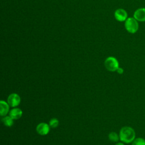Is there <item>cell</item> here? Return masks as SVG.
I'll return each instance as SVG.
<instances>
[{
	"label": "cell",
	"instance_id": "obj_8",
	"mask_svg": "<svg viewBox=\"0 0 145 145\" xmlns=\"http://www.w3.org/2000/svg\"><path fill=\"white\" fill-rule=\"evenodd\" d=\"M9 105L7 102L1 100L0 101V114L2 117H5L8 113Z\"/></svg>",
	"mask_w": 145,
	"mask_h": 145
},
{
	"label": "cell",
	"instance_id": "obj_13",
	"mask_svg": "<svg viewBox=\"0 0 145 145\" xmlns=\"http://www.w3.org/2000/svg\"><path fill=\"white\" fill-rule=\"evenodd\" d=\"M132 145H145V140L142 138H136L133 141Z\"/></svg>",
	"mask_w": 145,
	"mask_h": 145
},
{
	"label": "cell",
	"instance_id": "obj_9",
	"mask_svg": "<svg viewBox=\"0 0 145 145\" xmlns=\"http://www.w3.org/2000/svg\"><path fill=\"white\" fill-rule=\"evenodd\" d=\"M23 114L22 110L18 108H15L11 110L9 113V116L13 119V120H18L19 119Z\"/></svg>",
	"mask_w": 145,
	"mask_h": 145
},
{
	"label": "cell",
	"instance_id": "obj_14",
	"mask_svg": "<svg viewBox=\"0 0 145 145\" xmlns=\"http://www.w3.org/2000/svg\"><path fill=\"white\" fill-rule=\"evenodd\" d=\"M117 72L120 74H122L123 72V69H122L121 67H118L117 70Z\"/></svg>",
	"mask_w": 145,
	"mask_h": 145
},
{
	"label": "cell",
	"instance_id": "obj_15",
	"mask_svg": "<svg viewBox=\"0 0 145 145\" xmlns=\"http://www.w3.org/2000/svg\"><path fill=\"white\" fill-rule=\"evenodd\" d=\"M115 145H124V144L122 143H117Z\"/></svg>",
	"mask_w": 145,
	"mask_h": 145
},
{
	"label": "cell",
	"instance_id": "obj_1",
	"mask_svg": "<svg viewBox=\"0 0 145 145\" xmlns=\"http://www.w3.org/2000/svg\"><path fill=\"white\" fill-rule=\"evenodd\" d=\"M120 139L126 143L132 142L135 137V133L134 129L129 126H124L120 131Z\"/></svg>",
	"mask_w": 145,
	"mask_h": 145
},
{
	"label": "cell",
	"instance_id": "obj_6",
	"mask_svg": "<svg viewBox=\"0 0 145 145\" xmlns=\"http://www.w3.org/2000/svg\"><path fill=\"white\" fill-rule=\"evenodd\" d=\"M114 16L117 20L119 22H123L127 19V14L125 10L122 8H118L114 12Z\"/></svg>",
	"mask_w": 145,
	"mask_h": 145
},
{
	"label": "cell",
	"instance_id": "obj_7",
	"mask_svg": "<svg viewBox=\"0 0 145 145\" xmlns=\"http://www.w3.org/2000/svg\"><path fill=\"white\" fill-rule=\"evenodd\" d=\"M134 18L138 22H145V8H139L135 10Z\"/></svg>",
	"mask_w": 145,
	"mask_h": 145
},
{
	"label": "cell",
	"instance_id": "obj_2",
	"mask_svg": "<svg viewBox=\"0 0 145 145\" xmlns=\"http://www.w3.org/2000/svg\"><path fill=\"white\" fill-rule=\"evenodd\" d=\"M125 27L129 33H135L138 30L139 24L134 18H129L125 20Z\"/></svg>",
	"mask_w": 145,
	"mask_h": 145
},
{
	"label": "cell",
	"instance_id": "obj_12",
	"mask_svg": "<svg viewBox=\"0 0 145 145\" xmlns=\"http://www.w3.org/2000/svg\"><path fill=\"white\" fill-rule=\"evenodd\" d=\"M58 125H59V121L56 118H52L49 122V125L52 128H56L58 126Z\"/></svg>",
	"mask_w": 145,
	"mask_h": 145
},
{
	"label": "cell",
	"instance_id": "obj_4",
	"mask_svg": "<svg viewBox=\"0 0 145 145\" xmlns=\"http://www.w3.org/2000/svg\"><path fill=\"white\" fill-rule=\"evenodd\" d=\"M20 100L21 99L19 95L15 93H12L8 96L7 103L11 107H16L19 105Z\"/></svg>",
	"mask_w": 145,
	"mask_h": 145
},
{
	"label": "cell",
	"instance_id": "obj_11",
	"mask_svg": "<svg viewBox=\"0 0 145 145\" xmlns=\"http://www.w3.org/2000/svg\"><path fill=\"white\" fill-rule=\"evenodd\" d=\"M108 138H109V139L110 141L114 142H117L120 139V137L118 136V135L116 132L110 133L108 135Z\"/></svg>",
	"mask_w": 145,
	"mask_h": 145
},
{
	"label": "cell",
	"instance_id": "obj_5",
	"mask_svg": "<svg viewBox=\"0 0 145 145\" xmlns=\"http://www.w3.org/2000/svg\"><path fill=\"white\" fill-rule=\"evenodd\" d=\"M49 125L46 123L41 122L37 125L36 126V131L37 133L41 135H45L48 134L50 130Z\"/></svg>",
	"mask_w": 145,
	"mask_h": 145
},
{
	"label": "cell",
	"instance_id": "obj_3",
	"mask_svg": "<svg viewBox=\"0 0 145 145\" xmlns=\"http://www.w3.org/2000/svg\"><path fill=\"white\" fill-rule=\"evenodd\" d=\"M104 65L105 68L109 71H116L119 67V63L117 59L113 57H108L105 62Z\"/></svg>",
	"mask_w": 145,
	"mask_h": 145
},
{
	"label": "cell",
	"instance_id": "obj_10",
	"mask_svg": "<svg viewBox=\"0 0 145 145\" xmlns=\"http://www.w3.org/2000/svg\"><path fill=\"white\" fill-rule=\"evenodd\" d=\"M2 121L3 123V124L7 127L12 126L14 123L13 119L10 116H5L2 119Z\"/></svg>",
	"mask_w": 145,
	"mask_h": 145
}]
</instances>
